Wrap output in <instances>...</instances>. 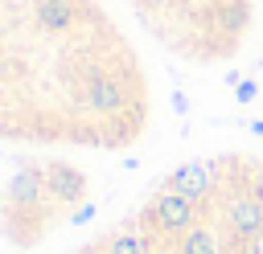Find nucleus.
Returning <instances> with one entry per match:
<instances>
[{"instance_id": "4", "label": "nucleus", "mask_w": 263, "mask_h": 254, "mask_svg": "<svg viewBox=\"0 0 263 254\" xmlns=\"http://www.w3.org/2000/svg\"><path fill=\"white\" fill-rule=\"evenodd\" d=\"M90 201V176L66 152H29L0 184V238L33 250L66 229Z\"/></svg>"}, {"instance_id": "3", "label": "nucleus", "mask_w": 263, "mask_h": 254, "mask_svg": "<svg viewBox=\"0 0 263 254\" xmlns=\"http://www.w3.org/2000/svg\"><path fill=\"white\" fill-rule=\"evenodd\" d=\"M119 4L152 45L197 70L234 61L255 37V0H119Z\"/></svg>"}, {"instance_id": "1", "label": "nucleus", "mask_w": 263, "mask_h": 254, "mask_svg": "<svg viewBox=\"0 0 263 254\" xmlns=\"http://www.w3.org/2000/svg\"><path fill=\"white\" fill-rule=\"evenodd\" d=\"M152 115L148 61L107 0H0V143L127 152Z\"/></svg>"}, {"instance_id": "2", "label": "nucleus", "mask_w": 263, "mask_h": 254, "mask_svg": "<svg viewBox=\"0 0 263 254\" xmlns=\"http://www.w3.org/2000/svg\"><path fill=\"white\" fill-rule=\"evenodd\" d=\"M66 254H263V156L181 160Z\"/></svg>"}]
</instances>
